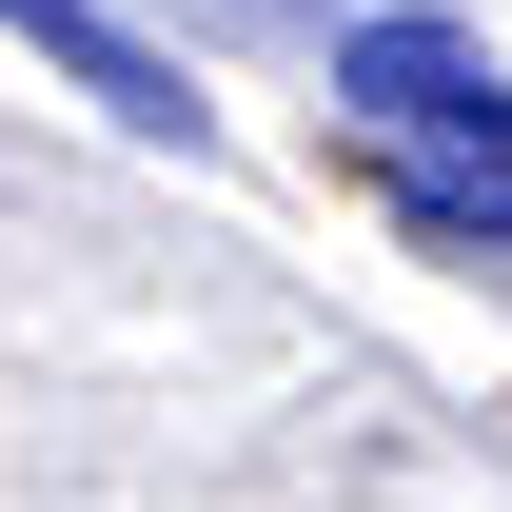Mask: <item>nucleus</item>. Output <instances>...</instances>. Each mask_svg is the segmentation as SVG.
I'll use <instances>...</instances> for the list:
<instances>
[{"mask_svg": "<svg viewBox=\"0 0 512 512\" xmlns=\"http://www.w3.org/2000/svg\"><path fill=\"white\" fill-rule=\"evenodd\" d=\"M0 40H20V60H40V79H79V99H99V119H119V138H178V158H197V138H217V99H197V79L158 60L138 20H99V0H0Z\"/></svg>", "mask_w": 512, "mask_h": 512, "instance_id": "f03ea898", "label": "nucleus"}, {"mask_svg": "<svg viewBox=\"0 0 512 512\" xmlns=\"http://www.w3.org/2000/svg\"><path fill=\"white\" fill-rule=\"evenodd\" d=\"M394 217L434 256H512V158H394Z\"/></svg>", "mask_w": 512, "mask_h": 512, "instance_id": "7ed1b4c3", "label": "nucleus"}, {"mask_svg": "<svg viewBox=\"0 0 512 512\" xmlns=\"http://www.w3.org/2000/svg\"><path fill=\"white\" fill-rule=\"evenodd\" d=\"M335 99L394 138V158H512V79L473 20H434V0H394V20H335Z\"/></svg>", "mask_w": 512, "mask_h": 512, "instance_id": "f257e3e1", "label": "nucleus"}, {"mask_svg": "<svg viewBox=\"0 0 512 512\" xmlns=\"http://www.w3.org/2000/svg\"><path fill=\"white\" fill-rule=\"evenodd\" d=\"M217 20H335V0H217Z\"/></svg>", "mask_w": 512, "mask_h": 512, "instance_id": "20e7f679", "label": "nucleus"}]
</instances>
